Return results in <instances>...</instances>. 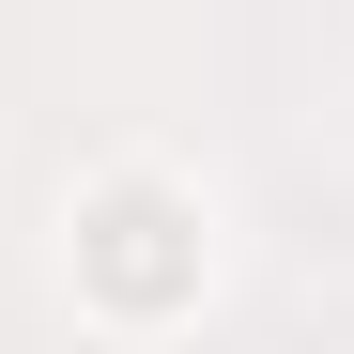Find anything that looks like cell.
Instances as JSON below:
<instances>
[{
    "mask_svg": "<svg viewBox=\"0 0 354 354\" xmlns=\"http://www.w3.org/2000/svg\"><path fill=\"white\" fill-rule=\"evenodd\" d=\"M77 262H93V292H108L124 324H154L169 292L201 277V216L169 201V185H108V201L77 216Z\"/></svg>",
    "mask_w": 354,
    "mask_h": 354,
    "instance_id": "6da1fadb",
    "label": "cell"
}]
</instances>
